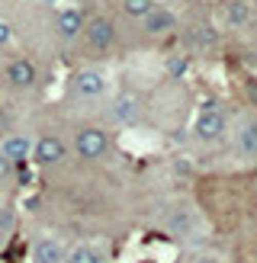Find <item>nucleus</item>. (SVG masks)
<instances>
[{
	"label": "nucleus",
	"mask_w": 257,
	"mask_h": 263,
	"mask_svg": "<svg viewBox=\"0 0 257 263\" xmlns=\"http://www.w3.org/2000/svg\"><path fill=\"white\" fill-rule=\"evenodd\" d=\"M225 132H228V112L222 103H203V109L196 112V119H193V138L203 141V144H215V141H222L225 138Z\"/></svg>",
	"instance_id": "obj_1"
},
{
	"label": "nucleus",
	"mask_w": 257,
	"mask_h": 263,
	"mask_svg": "<svg viewBox=\"0 0 257 263\" xmlns=\"http://www.w3.org/2000/svg\"><path fill=\"white\" fill-rule=\"evenodd\" d=\"M84 45H87V51H94V55H103V51H109L113 45H116V23H113V16H106V13H97L94 20H87L84 23Z\"/></svg>",
	"instance_id": "obj_2"
},
{
	"label": "nucleus",
	"mask_w": 257,
	"mask_h": 263,
	"mask_svg": "<svg viewBox=\"0 0 257 263\" xmlns=\"http://www.w3.org/2000/svg\"><path fill=\"white\" fill-rule=\"evenodd\" d=\"M68 93L74 100H100L106 93V74L97 71V68H81L71 74L68 81Z\"/></svg>",
	"instance_id": "obj_3"
},
{
	"label": "nucleus",
	"mask_w": 257,
	"mask_h": 263,
	"mask_svg": "<svg viewBox=\"0 0 257 263\" xmlns=\"http://www.w3.org/2000/svg\"><path fill=\"white\" fill-rule=\"evenodd\" d=\"M74 151L84 157V161H100L109 151V135L97 125H84L74 132Z\"/></svg>",
	"instance_id": "obj_4"
},
{
	"label": "nucleus",
	"mask_w": 257,
	"mask_h": 263,
	"mask_svg": "<svg viewBox=\"0 0 257 263\" xmlns=\"http://www.w3.org/2000/svg\"><path fill=\"white\" fill-rule=\"evenodd\" d=\"M109 116H113L116 125H135L141 119V100H138V93L122 90V93L113 100V112Z\"/></svg>",
	"instance_id": "obj_5"
},
{
	"label": "nucleus",
	"mask_w": 257,
	"mask_h": 263,
	"mask_svg": "<svg viewBox=\"0 0 257 263\" xmlns=\"http://www.w3.org/2000/svg\"><path fill=\"white\" fill-rule=\"evenodd\" d=\"M64 154H68V148H64V141L58 135H42L32 148V157L39 167H55L64 161Z\"/></svg>",
	"instance_id": "obj_6"
},
{
	"label": "nucleus",
	"mask_w": 257,
	"mask_h": 263,
	"mask_svg": "<svg viewBox=\"0 0 257 263\" xmlns=\"http://www.w3.org/2000/svg\"><path fill=\"white\" fill-rule=\"evenodd\" d=\"M84 23L87 20H84V13L77 7H61L58 16H55V29H58V35L64 39V42H74V39H81Z\"/></svg>",
	"instance_id": "obj_7"
},
{
	"label": "nucleus",
	"mask_w": 257,
	"mask_h": 263,
	"mask_svg": "<svg viewBox=\"0 0 257 263\" xmlns=\"http://www.w3.org/2000/svg\"><path fill=\"white\" fill-rule=\"evenodd\" d=\"M7 84L10 87H16V90H29L32 84H35V64L29 61V58H13L10 64H7Z\"/></svg>",
	"instance_id": "obj_8"
},
{
	"label": "nucleus",
	"mask_w": 257,
	"mask_h": 263,
	"mask_svg": "<svg viewBox=\"0 0 257 263\" xmlns=\"http://www.w3.org/2000/svg\"><path fill=\"white\" fill-rule=\"evenodd\" d=\"M64 247L55 241V238H42L35 247H32V263H64Z\"/></svg>",
	"instance_id": "obj_9"
},
{
	"label": "nucleus",
	"mask_w": 257,
	"mask_h": 263,
	"mask_svg": "<svg viewBox=\"0 0 257 263\" xmlns=\"http://www.w3.org/2000/svg\"><path fill=\"white\" fill-rule=\"evenodd\" d=\"M119 10L122 16L135 20V23H145L154 10H158V0H119Z\"/></svg>",
	"instance_id": "obj_10"
},
{
	"label": "nucleus",
	"mask_w": 257,
	"mask_h": 263,
	"mask_svg": "<svg viewBox=\"0 0 257 263\" xmlns=\"http://www.w3.org/2000/svg\"><path fill=\"white\" fill-rule=\"evenodd\" d=\"M222 16H225V23H231V26H248L251 16H254V10H251L248 0H228V4L222 7Z\"/></svg>",
	"instance_id": "obj_11"
},
{
	"label": "nucleus",
	"mask_w": 257,
	"mask_h": 263,
	"mask_svg": "<svg viewBox=\"0 0 257 263\" xmlns=\"http://www.w3.org/2000/svg\"><path fill=\"white\" fill-rule=\"evenodd\" d=\"M141 26H145V32H148V35H167V32L174 29V16H171V10L158 7L145 23H141Z\"/></svg>",
	"instance_id": "obj_12"
},
{
	"label": "nucleus",
	"mask_w": 257,
	"mask_h": 263,
	"mask_svg": "<svg viewBox=\"0 0 257 263\" xmlns=\"http://www.w3.org/2000/svg\"><path fill=\"white\" fill-rule=\"evenodd\" d=\"M0 154H4L10 164H20L23 157L29 154V138H23V135H10V138H4V144H0Z\"/></svg>",
	"instance_id": "obj_13"
},
{
	"label": "nucleus",
	"mask_w": 257,
	"mask_h": 263,
	"mask_svg": "<svg viewBox=\"0 0 257 263\" xmlns=\"http://www.w3.org/2000/svg\"><path fill=\"white\" fill-rule=\"evenodd\" d=\"M238 151L254 157L257 154V122H244L238 128Z\"/></svg>",
	"instance_id": "obj_14"
},
{
	"label": "nucleus",
	"mask_w": 257,
	"mask_h": 263,
	"mask_svg": "<svg viewBox=\"0 0 257 263\" xmlns=\"http://www.w3.org/2000/svg\"><path fill=\"white\" fill-rule=\"evenodd\" d=\"M64 263H103V254L94 251L90 244H81V247H74V251L64 257Z\"/></svg>",
	"instance_id": "obj_15"
},
{
	"label": "nucleus",
	"mask_w": 257,
	"mask_h": 263,
	"mask_svg": "<svg viewBox=\"0 0 257 263\" xmlns=\"http://www.w3.org/2000/svg\"><path fill=\"white\" fill-rule=\"evenodd\" d=\"M10 39H13V26L7 20H0V45H7Z\"/></svg>",
	"instance_id": "obj_16"
},
{
	"label": "nucleus",
	"mask_w": 257,
	"mask_h": 263,
	"mask_svg": "<svg viewBox=\"0 0 257 263\" xmlns=\"http://www.w3.org/2000/svg\"><path fill=\"white\" fill-rule=\"evenodd\" d=\"M10 170H13V164L7 161L4 154H0V180H7V177H10Z\"/></svg>",
	"instance_id": "obj_17"
},
{
	"label": "nucleus",
	"mask_w": 257,
	"mask_h": 263,
	"mask_svg": "<svg viewBox=\"0 0 257 263\" xmlns=\"http://www.w3.org/2000/svg\"><path fill=\"white\" fill-rule=\"evenodd\" d=\"M13 225V212H0V231H10Z\"/></svg>",
	"instance_id": "obj_18"
},
{
	"label": "nucleus",
	"mask_w": 257,
	"mask_h": 263,
	"mask_svg": "<svg viewBox=\"0 0 257 263\" xmlns=\"http://www.w3.org/2000/svg\"><path fill=\"white\" fill-rule=\"evenodd\" d=\"M190 263H215V257H193Z\"/></svg>",
	"instance_id": "obj_19"
},
{
	"label": "nucleus",
	"mask_w": 257,
	"mask_h": 263,
	"mask_svg": "<svg viewBox=\"0 0 257 263\" xmlns=\"http://www.w3.org/2000/svg\"><path fill=\"white\" fill-rule=\"evenodd\" d=\"M251 7H257V0H251Z\"/></svg>",
	"instance_id": "obj_20"
}]
</instances>
